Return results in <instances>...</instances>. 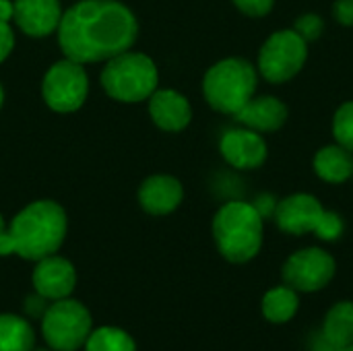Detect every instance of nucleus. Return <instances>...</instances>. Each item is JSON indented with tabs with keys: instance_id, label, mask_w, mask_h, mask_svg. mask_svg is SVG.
I'll list each match as a JSON object with an SVG mask.
<instances>
[{
	"instance_id": "1",
	"label": "nucleus",
	"mask_w": 353,
	"mask_h": 351,
	"mask_svg": "<svg viewBox=\"0 0 353 351\" xmlns=\"http://www.w3.org/2000/svg\"><path fill=\"white\" fill-rule=\"evenodd\" d=\"M137 35L134 12L118 0H79L62 12L58 25L64 58L81 64L110 60L130 50Z\"/></svg>"
},
{
	"instance_id": "2",
	"label": "nucleus",
	"mask_w": 353,
	"mask_h": 351,
	"mask_svg": "<svg viewBox=\"0 0 353 351\" xmlns=\"http://www.w3.org/2000/svg\"><path fill=\"white\" fill-rule=\"evenodd\" d=\"M66 230V211L56 201H33L0 234V257L19 254L25 261H41L56 254Z\"/></svg>"
},
{
	"instance_id": "3",
	"label": "nucleus",
	"mask_w": 353,
	"mask_h": 351,
	"mask_svg": "<svg viewBox=\"0 0 353 351\" xmlns=\"http://www.w3.org/2000/svg\"><path fill=\"white\" fill-rule=\"evenodd\" d=\"M213 238L223 259L236 265L248 263L263 246V217L254 205L232 201L217 211Z\"/></svg>"
},
{
	"instance_id": "4",
	"label": "nucleus",
	"mask_w": 353,
	"mask_h": 351,
	"mask_svg": "<svg viewBox=\"0 0 353 351\" xmlns=\"http://www.w3.org/2000/svg\"><path fill=\"white\" fill-rule=\"evenodd\" d=\"M159 83L155 62L141 52H122L108 60L101 70L103 91L122 103H139L153 95Z\"/></svg>"
},
{
	"instance_id": "5",
	"label": "nucleus",
	"mask_w": 353,
	"mask_h": 351,
	"mask_svg": "<svg viewBox=\"0 0 353 351\" xmlns=\"http://www.w3.org/2000/svg\"><path fill=\"white\" fill-rule=\"evenodd\" d=\"M256 91V70L244 58H225L213 64L203 79V93L209 106L221 114H236Z\"/></svg>"
},
{
	"instance_id": "6",
	"label": "nucleus",
	"mask_w": 353,
	"mask_h": 351,
	"mask_svg": "<svg viewBox=\"0 0 353 351\" xmlns=\"http://www.w3.org/2000/svg\"><path fill=\"white\" fill-rule=\"evenodd\" d=\"M275 221L281 232L304 236L314 232L325 242H335L343 234V219L327 211L312 194H292L277 203Z\"/></svg>"
},
{
	"instance_id": "7",
	"label": "nucleus",
	"mask_w": 353,
	"mask_h": 351,
	"mask_svg": "<svg viewBox=\"0 0 353 351\" xmlns=\"http://www.w3.org/2000/svg\"><path fill=\"white\" fill-rule=\"evenodd\" d=\"M91 314L89 310L70 298L56 300L41 321V331L48 345L56 351H77L83 348L91 335Z\"/></svg>"
},
{
	"instance_id": "8",
	"label": "nucleus",
	"mask_w": 353,
	"mask_h": 351,
	"mask_svg": "<svg viewBox=\"0 0 353 351\" xmlns=\"http://www.w3.org/2000/svg\"><path fill=\"white\" fill-rule=\"evenodd\" d=\"M89 93V77L81 62L64 58L50 66L41 83V95L48 108L58 114L77 112Z\"/></svg>"
},
{
	"instance_id": "9",
	"label": "nucleus",
	"mask_w": 353,
	"mask_h": 351,
	"mask_svg": "<svg viewBox=\"0 0 353 351\" xmlns=\"http://www.w3.org/2000/svg\"><path fill=\"white\" fill-rule=\"evenodd\" d=\"M308 58L306 41L296 31L273 33L259 54V68L269 83H285L294 79Z\"/></svg>"
},
{
	"instance_id": "10",
	"label": "nucleus",
	"mask_w": 353,
	"mask_h": 351,
	"mask_svg": "<svg viewBox=\"0 0 353 351\" xmlns=\"http://www.w3.org/2000/svg\"><path fill=\"white\" fill-rule=\"evenodd\" d=\"M335 259L323 248H304L294 252L283 265V281L296 292H319L335 277Z\"/></svg>"
},
{
	"instance_id": "11",
	"label": "nucleus",
	"mask_w": 353,
	"mask_h": 351,
	"mask_svg": "<svg viewBox=\"0 0 353 351\" xmlns=\"http://www.w3.org/2000/svg\"><path fill=\"white\" fill-rule=\"evenodd\" d=\"M77 285V271L70 261L50 254L37 261L33 269V288L46 300H64Z\"/></svg>"
},
{
	"instance_id": "12",
	"label": "nucleus",
	"mask_w": 353,
	"mask_h": 351,
	"mask_svg": "<svg viewBox=\"0 0 353 351\" xmlns=\"http://www.w3.org/2000/svg\"><path fill=\"white\" fill-rule=\"evenodd\" d=\"M223 159L238 170H256L267 159V143L256 130H230L219 143Z\"/></svg>"
},
{
	"instance_id": "13",
	"label": "nucleus",
	"mask_w": 353,
	"mask_h": 351,
	"mask_svg": "<svg viewBox=\"0 0 353 351\" xmlns=\"http://www.w3.org/2000/svg\"><path fill=\"white\" fill-rule=\"evenodd\" d=\"M14 21L29 37H46L58 31L62 19L60 0H12Z\"/></svg>"
},
{
	"instance_id": "14",
	"label": "nucleus",
	"mask_w": 353,
	"mask_h": 351,
	"mask_svg": "<svg viewBox=\"0 0 353 351\" xmlns=\"http://www.w3.org/2000/svg\"><path fill=\"white\" fill-rule=\"evenodd\" d=\"M184 199V188L174 176L157 174L143 180L139 188V203L145 213L163 217L178 209Z\"/></svg>"
},
{
	"instance_id": "15",
	"label": "nucleus",
	"mask_w": 353,
	"mask_h": 351,
	"mask_svg": "<svg viewBox=\"0 0 353 351\" xmlns=\"http://www.w3.org/2000/svg\"><path fill=\"white\" fill-rule=\"evenodd\" d=\"M151 120L168 132H180L190 124L192 108L188 99L174 89H155L149 97Z\"/></svg>"
},
{
	"instance_id": "16",
	"label": "nucleus",
	"mask_w": 353,
	"mask_h": 351,
	"mask_svg": "<svg viewBox=\"0 0 353 351\" xmlns=\"http://www.w3.org/2000/svg\"><path fill=\"white\" fill-rule=\"evenodd\" d=\"M236 120L256 132L279 130L288 120V108L277 97H252L242 110H238Z\"/></svg>"
},
{
	"instance_id": "17",
	"label": "nucleus",
	"mask_w": 353,
	"mask_h": 351,
	"mask_svg": "<svg viewBox=\"0 0 353 351\" xmlns=\"http://www.w3.org/2000/svg\"><path fill=\"white\" fill-rule=\"evenodd\" d=\"M314 172L329 184H343L353 176V153L341 145L325 147L314 157Z\"/></svg>"
},
{
	"instance_id": "18",
	"label": "nucleus",
	"mask_w": 353,
	"mask_h": 351,
	"mask_svg": "<svg viewBox=\"0 0 353 351\" xmlns=\"http://www.w3.org/2000/svg\"><path fill=\"white\" fill-rule=\"evenodd\" d=\"M323 335L337 350L353 345V302H339L327 312Z\"/></svg>"
},
{
	"instance_id": "19",
	"label": "nucleus",
	"mask_w": 353,
	"mask_h": 351,
	"mask_svg": "<svg viewBox=\"0 0 353 351\" xmlns=\"http://www.w3.org/2000/svg\"><path fill=\"white\" fill-rule=\"evenodd\" d=\"M298 306H300L298 294L290 285L273 288L263 298V314L269 323H275V325L292 321L298 312Z\"/></svg>"
},
{
	"instance_id": "20",
	"label": "nucleus",
	"mask_w": 353,
	"mask_h": 351,
	"mask_svg": "<svg viewBox=\"0 0 353 351\" xmlns=\"http://www.w3.org/2000/svg\"><path fill=\"white\" fill-rule=\"evenodd\" d=\"M31 325L17 314H0V351H33Z\"/></svg>"
},
{
	"instance_id": "21",
	"label": "nucleus",
	"mask_w": 353,
	"mask_h": 351,
	"mask_svg": "<svg viewBox=\"0 0 353 351\" xmlns=\"http://www.w3.org/2000/svg\"><path fill=\"white\" fill-rule=\"evenodd\" d=\"M87 351H137L134 339L118 329V327H101L97 331H91L87 343Z\"/></svg>"
},
{
	"instance_id": "22",
	"label": "nucleus",
	"mask_w": 353,
	"mask_h": 351,
	"mask_svg": "<svg viewBox=\"0 0 353 351\" xmlns=\"http://www.w3.org/2000/svg\"><path fill=\"white\" fill-rule=\"evenodd\" d=\"M333 134L337 145L353 153V101H345L333 118Z\"/></svg>"
},
{
	"instance_id": "23",
	"label": "nucleus",
	"mask_w": 353,
	"mask_h": 351,
	"mask_svg": "<svg viewBox=\"0 0 353 351\" xmlns=\"http://www.w3.org/2000/svg\"><path fill=\"white\" fill-rule=\"evenodd\" d=\"M323 29H325V23L319 14H302L296 25H294V31L308 43V41H314L323 35Z\"/></svg>"
},
{
	"instance_id": "24",
	"label": "nucleus",
	"mask_w": 353,
	"mask_h": 351,
	"mask_svg": "<svg viewBox=\"0 0 353 351\" xmlns=\"http://www.w3.org/2000/svg\"><path fill=\"white\" fill-rule=\"evenodd\" d=\"M234 4L248 17H265L273 8L275 0H234Z\"/></svg>"
},
{
	"instance_id": "25",
	"label": "nucleus",
	"mask_w": 353,
	"mask_h": 351,
	"mask_svg": "<svg viewBox=\"0 0 353 351\" xmlns=\"http://www.w3.org/2000/svg\"><path fill=\"white\" fill-rule=\"evenodd\" d=\"M12 48H14V31H12L10 23L0 21V62H4L8 58Z\"/></svg>"
},
{
	"instance_id": "26",
	"label": "nucleus",
	"mask_w": 353,
	"mask_h": 351,
	"mask_svg": "<svg viewBox=\"0 0 353 351\" xmlns=\"http://www.w3.org/2000/svg\"><path fill=\"white\" fill-rule=\"evenodd\" d=\"M333 17L345 25V27H352L353 25V0H335L333 4Z\"/></svg>"
},
{
	"instance_id": "27",
	"label": "nucleus",
	"mask_w": 353,
	"mask_h": 351,
	"mask_svg": "<svg viewBox=\"0 0 353 351\" xmlns=\"http://www.w3.org/2000/svg\"><path fill=\"white\" fill-rule=\"evenodd\" d=\"M254 207H256V211L261 213V217L267 219V217H273V215H275V207H277V205H275V199H273V197L263 194V197L256 201Z\"/></svg>"
},
{
	"instance_id": "28",
	"label": "nucleus",
	"mask_w": 353,
	"mask_h": 351,
	"mask_svg": "<svg viewBox=\"0 0 353 351\" xmlns=\"http://www.w3.org/2000/svg\"><path fill=\"white\" fill-rule=\"evenodd\" d=\"M312 351H339L331 341H327V337L323 335V331L319 333V335H314L312 337Z\"/></svg>"
},
{
	"instance_id": "29",
	"label": "nucleus",
	"mask_w": 353,
	"mask_h": 351,
	"mask_svg": "<svg viewBox=\"0 0 353 351\" xmlns=\"http://www.w3.org/2000/svg\"><path fill=\"white\" fill-rule=\"evenodd\" d=\"M14 19V2L12 0H0V21L10 23Z\"/></svg>"
},
{
	"instance_id": "30",
	"label": "nucleus",
	"mask_w": 353,
	"mask_h": 351,
	"mask_svg": "<svg viewBox=\"0 0 353 351\" xmlns=\"http://www.w3.org/2000/svg\"><path fill=\"white\" fill-rule=\"evenodd\" d=\"M2 103H4V89H2V85H0V108H2Z\"/></svg>"
},
{
	"instance_id": "31",
	"label": "nucleus",
	"mask_w": 353,
	"mask_h": 351,
	"mask_svg": "<svg viewBox=\"0 0 353 351\" xmlns=\"http://www.w3.org/2000/svg\"><path fill=\"white\" fill-rule=\"evenodd\" d=\"M4 230H6V225H4V219H2V215H0V234H2Z\"/></svg>"
},
{
	"instance_id": "32",
	"label": "nucleus",
	"mask_w": 353,
	"mask_h": 351,
	"mask_svg": "<svg viewBox=\"0 0 353 351\" xmlns=\"http://www.w3.org/2000/svg\"><path fill=\"white\" fill-rule=\"evenodd\" d=\"M339 351H353V345H347V348H343V350Z\"/></svg>"
}]
</instances>
